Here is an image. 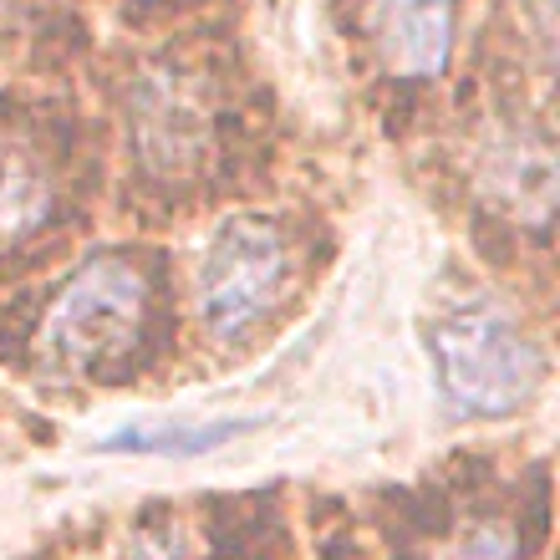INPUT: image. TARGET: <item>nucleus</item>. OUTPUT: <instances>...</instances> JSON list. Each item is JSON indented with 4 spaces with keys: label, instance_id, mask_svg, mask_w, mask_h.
Returning <instances> with one entry per match:
<instances>
[{
    "label": "nucleus",
    "instance_id": "f257e3e1",
    "mask_svg": "<svg viewBox=\"0 0 560 560\" xmlns=\"http://www.w3.org/2000/svg\"><path fill=\"white\" fill-rule=\"evenodd\" d=\"M428 347L443 398L458 418H510L546 383L540 347L494 311H448L433 326Z\"/></svg>",
    "mask_w": 560,
    "mask_h": 560
},
{
    "label": "nucleus",
    "instance_id": "f03ea898",
    "mask_svg": "<svg viewBox=\"0 0 560 560\" xmlns=\"http://www.w3.org/2000/svg\"><path fill=\"white\" fill-rule=\"evenodd\" d=\"M143 311H148V285L133 266L92 260L51 301L42 322V347L67 372L103 368V362H118L138 341Z\"/></svg>",
    "mask_w": 560,
    "mask_h": 560
},
{
    "label": "nucleus",
    "instance_id": "7ed1b4c3",
    "mask_svg": "<svg viewBox=\"0 0 560 560\" xmlns=\"http://www.w3.org/2000/svg\"><path fill=\"white\" fill-rule=\"evenodd\" d=\"M285 280V245L266 220H230L205 250L194 280L199 316L214 337H245Z\"/></svg>",
    "mask_w": 560,
    "mask_h": 560
},
{
    "label": "nucleus",
    "instance_id": "20e7f679",
    "mask_svg": "<svg viewBox=\"0 0 560 560\" xmlns=\"http://www.w3.org/2000/svg\"><path fill=\"white\" fill-rule=\"evenodd\" d=\"M454 46V0H387L383 5V51L393 72L439 77Z\"/></svg>",
    "mask_w": 560,
    "mask_h": 560
},
{
    "label": "nucleus",
    "instance_id": "39448f33",
    "mask_svg": "<svg viewBox=\"0 0 560 560\" xmlns=\"http://www.w3.org/2000/svg\"><path fill=\"white\" fill-rule=\"evenodd\" d=\"M255 418H224V423H199V428H128L118 439H107V454H163V458H194L209 454L220 443L250 433Z\"/></svg>",
    "mask_w": 560,
    "mask_h": 560
},
{
    "label": "nucleus",
    "instance_id": "423d86ee",
    "mask_svg": "<svg viewBox=\"0 0 560 560\" xmlns=\"http://www.w3.org/2000/svg\"><path fill=\"white\" fill-rule=\"evenodd\" d=\"M515 556H520V546L504 525H469V530L454 535L433 560H515Z\"/></svg>",
    "mask_w": 560,
    "mask_h": 560
},
{
    "label": "nucleus",
    "instance_id": "0eeeda50",
    "mask_svg": "<svg viewBox=\"0 0 560 560\" xmlns=\"http://www.w3.org/2000/svg\"><path fill=\"white\" fill-rule=\"evenodd\" d=\"M128 560H168V550H163V546H153V540H143V546H138Z\"/></svg>",
    "mask_w": 560,
    "mask_h": 560
}]
</instances>
